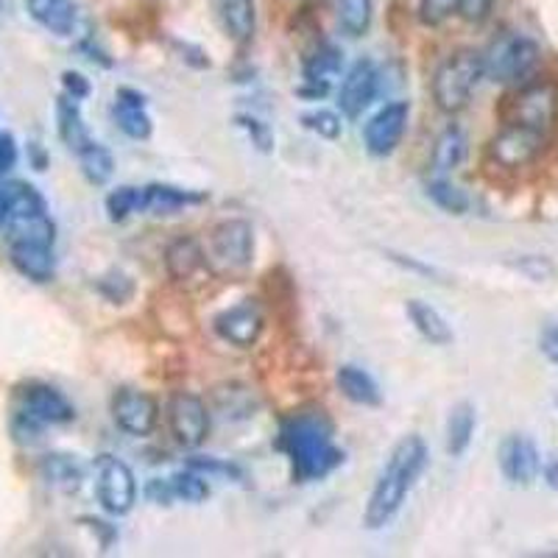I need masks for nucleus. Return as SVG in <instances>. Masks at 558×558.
<instances>
[{"instance_id":"43","label":"nucleus","mask_w":558,"mask_h":558,"mask_svg":"<svg viewBox=\"0 0 558 558\" xmlns=\"http://www.w3.org/2000/svg\"><path fill=\"white\" fill-rule=\"evenodd\" d=\"M191 470L202 472V475H223V477H241V470H238L235 463H221L216 461V458H193L191 463H187Z\"/></svg>"},{"instance_id":"14","label":"nucleus","mask_w":558,"mask_h":558,"mask_svg":"<svg viewBox=\"0 0 558 558\" xmlns=\"http://www.w3.org/2000/svg\"><path fill=\"white\" fill-rule=\"evenodd\" d=\"M112 418L123 433L137 438L151 436L159 422V405L151 393L137 388H121L112 397Z\"/></svg>"},{"instance_id":"12","label":"nucleus","mask_w":558,"mask_h":558,"mask_svg":"<svg viewBox=\"0 0 558 558\" xmlns=\"http://www.w3.org/2000/svg\"><path fill=\"white\" fill-rule=\"evenodd\" d=\"M213 330L218 338L238 349H252L254 343L260 341L263 330H266V316L263 307L254 299H243L238 305L227 307L213 318Z\"/></svg>"},{"instance_id":"23","label":"nucleus","mask_w":558,"mask_h":558,"mask_svg":"<svg viewBox=\"0 0 558 558\" xmlns=\"http://www.w3.org/2000/svg\"><path fill=\"white\" fill-rule=\"evenodd\" d=\"M39 477L57 492L64 495H73L78 492V486L84 483V466L78 463L76 456H68V452H48V456L39 458Z\"/></svg>"},{"instance_id":"16","label":"nucleus","mask_w":558,"mask_h":558,"mask_svg":"<svg viewBox=\"0 0 558 558\" xmlns=\"http://www.w3.org/2000/svg\"><path fill=\"white\" fill-rule=\"evenodd\" d=\"M343 53L332 43H318L302 62V76L305 84L299 87V96L305 98H324L330 84L341 76Z\"/></svg>"},{"instance_id":"28","label":"nucleus","mask_w":558,"mask_h":558,"mask_svg":"<svg viewBox=\"0 0 558 558\" xmlns=\"http://www.w3.org/2000/svg\"><path fill=\"white\" fill-rule=\"evenodd\" d=\"M9 243H57V223L51 221L48 209L45 213H26V216H12L7 223Z\"/></svg>"},{"instance_id":"13","label":"nucleus","mask_w":558,"mask_h":558,"mask_svg":"<svg viewBox=\"0 0 558 558\" xmlns=\"http://www.w3.org/2000/svg\"><path fill=\"white\" fill-rule=\"evenodd\" d=\"M380 93V70L372 59H357L352 68L343 73L341 87H338V107L349 121H355L372 107V101Z\"/></svg>"},{"instance_id":"4","label":"nucleus","mask_w":558,"mask_h":558,"mask_svg":"<svg viewBox=\"0 0 558 558\" xmlns=\"http://www.w3.org/2000/svg\"><path fill=\"white\" fill-rule=\"evenodd\" d=\"M483 76H486L483 53L472 51V48H458V51H452L445 62L438 64L436 73H433V101H436V107L441 109V112L458 114L461 109L470 107L472 96H475V89Z\"/></svg>"},{"instance_id":"42","label":"nucleus","mask_w":558,"mask_h":558,"mask_svg":"<svg viewBox=\"0 0 558 558\" xmlns=\"http://www.w3.org/2000/svg\"><path fill=\"white\" fill-rule=\"evenodd\" d=\"M20 159L17 140H14L12 132H0V179L9 177L14 171Z\"/></svg>"},{"instance_id":"45","label":"nucleus","mask_w":558,"mask_h":558,"mask_svg":"<svg viewBox=\"0 0 558 558\" xmlns=\"http://www.w3.org/2000/svg\"><path fill=\"white\" fill-rule=\"evenodd\" d=\"M62 89H64V96L84 101V98H89V93H93V84H89V78H84L82 73H76V70H64Z\"/></svg>"},{"instance_id":"41","label":"nucleus","mask_w":558,"mask_h":558,"mask_svg":"<svg viewBox=\"0 0 558 558\" xmlns=\"http://www.w3.org/2000/svg\"><path fill=\"white\" fill-rule=\"evenodd\" d=\"M492 9H495V0H461V3H458V14H461L466 23H472V26L486 23V20L492 17Z\"/></svg>"},{"instance_id":"3","label":"nucleus","mask_w":558,"mask_h":558,"mask_svg":"<svg viewBox=\"0 0 558 558\" xmlns=\"http://www.w3.org/2000/svg\"><path fill=\"white\" fill-rule=\"evenodd\" d=\"M73 418H76L73 402L51 383L26 380L14 388L9 430L17 445H34L48 427L70 425Z\"/></svg>"},{"instance_id":"24","label":"nucleus","mask_w":558,"mask_h":558,"mask_svg":"<svg viewBox=\"0 0 558 558\" xmlns=\"http://www.w3.org/2000/svg\"><path fill=\"white\" fill-rule=\"evenodd\" d=\"M466 154H470V140H466V132L458 126H447L445 132L438 134L436 143H433V151H430L433 173H436V177L452 173L456 168H461Z\"/></svg>"},{"instance_id":"19","label":"nucleus","mask_w":558,"mask_h":558,"mask_svg":"<svg viewBox=\"0 0 558 558\" xmlns=\"http://www.w3.org/2000/svg\"><path fill=\"white\" fill-rule=\"evenodd\" d=\"M9 260L14 271L37 286H45L57 277V254H53V246H45V243H9Z\"/></svg>"},{"instance_id":"29","label":"nucleus","mask_w":558,"mask_h":558,"mask_svg":"<svg viewBox=\"0 0 558 558\" xmlns=\"http://www.w3.org/2000/svg\"><path fill=\"white\" fill-rule=\"evenodd\" d=\"M477 430V411L472 402H458L447 416V452L452 458L466 456Z\"/></svg>"},{"instance_id":"44","label":"nucleus","mask_w":558,"mask_h":558,"mask_svg":"<svg viewBox=\"0 0 558 558\" xmlns=\"http://www.w3.org/2000/svg\"><path fill=\"white\" fill-rule=\"evenodd\" d=\"M143 495H146L148 502L154 506H171L177 500V492H173V483L171 481H159V477H151L143 488Z\"/></svg>"},{"instance_id":"10","label":"nucleus","mask_w":558,"mask_h":558,"mask_svg":"<svg viewBox=\"0 0 558 558\" xmlns=\"http://www.w3.org/2000/svg\"><path fill=\"white\" fill-rule=\"evenodd\" d=\"M168 425L177 445L184 450H198L209 433V408L202 397L187 391L173 393L168 402Z\"/></svg>"},{"instance_id":"9","label":"nucleus","mask_w":558,"mask_h":558,"mask_svg":"<svg viewBox=\"0 0 558 558\" xmlns=\"http://www.w3.org/2000/svg\"><path fill=\"white\" fill-rule=\"evenodd\" d=\"M547 134L536 129L520 126V123H502L500 132L488 140V159L502 171H520L533 166L545 154Z\"/></svg>"},{"instance_id":"5","label":"nucleus","mask_w":558,"mask_h":558,"mask_svg":"<svg viewBox=\"0 0 558 558\" xmlns=\"http://www.w3.org/2000/svg\"><path fill=\"white\" fill-rule=\"evenodd\" d=\"M542 64L539 43L527 34H500L483 53L486 76L497 84H527Z\"/></svg>"},{"instance_id":"17","label":"nucleus","mask_w":558,"mask_h":558,"mask_svg":"<svg viewBox=\"0 0 558 558\" xmlns=\"http://www.w3.org/2000/svg\"><path fill=\"white\" fill-rule=\"evenodd\" d=\"M166 271L177 286H193L204 274H213L207 260V248L191 235L173 238L166 246Z\"/></svg>"},{"instance_id":"20","label":"nucleus","mask_w":558,"mask_h":558,"mask_svg":"<svg viewBox=\"0 0 558 558\" xmlns=\"http://www.w3.org/2000/svg\"><path fill=\"white\" fill-rule=\"evenodd\" d=\"M26 9L37 26L57 34V37L73 34L78 23L76 0H26Z\"/></svg>"},{"instance_id":"11","label":"nucleus","mask_w":558,"mask_h":558,"mask_svg":"<svg viewBox=\"0 0 558 558\" xmlns=\"http://www.w3.org/2000/svg\"><path fill=\"white\" fill-rule=\"evenodd\" d=\"M408 121H411V107L408 101H391L383 109H377L368 118L366 129H363V143L372 157H388L397 151V146L405 137Z\"/></svg>"},{"instance_id":"33","label":"nucleus","mask_w":558,"mask_h":558,"mask_svg":"<svg viewBox=\"0 0 558 558\" xmlns=\"http://www.w3.org/2000/svg\"><path fill=\"white\" fill-rule=\"evenodd\" d=\"M134 213H143V187L123 184L107 196V216L112 223H123Z\"/></svg>"},{"instance_id":"50","label":"nucleus","mask_w":558,"mask_h":558,"mask_svg":"<svg viewBox=\"0 0 558 558\" xmlns=\"http://www.w3.org/2000/svg\"><path fill=\"white\" fill-rule=\"evenodd\" d=\"M542 475H545V483L553 488V492H558V456H553L550 461L542 466Z\"/></svg>"},{"instance_id":"32","label":"nucleus","mask_w":558,"mask_h":558,"mask_svg":"<svg viewBox=\"0 0 558 558\" xmlns=\"http://www.w3.org/2000/svg\"><path fill=\"white\" fill-rule=\"evenodd\" d=\"M375 3L372 0H338V23L349 37H363L372 28Z\"/></svg>"},{"instance_id":"8","label":"nucleus","mask_w":558,"mask_h":558,"mask_svg":"<svg viewBox=\"0 0 558 558\" xmlns=\"http://www.w3.org/2000/svg\"><path fill=\"white\" fill-rule=\"evenodd\" d=\"M93 472H96V497L104 511L112 517L132 514L137 502V477L132 466L114 456H98Z\"/></svg>"},{"instance_id":"18","label":"nucleus","mask_w":558,"mask_h":558,"mask_svg":"<svg viewBox=\"0 0 558 558\" xmlns=\"http://www.w3.org/2000/svg\"><path fill=\"white\" fill-rule=\"evenodd\" d=\"M112 118L126 137L148 140L154 132L151 114L146 109V96L132 87H118L112 104Z\"/></svg>"},{"instance_id":"2","label":"nucleus","mask_w":558,"mask_h":558,"mask_svg":"<svg viewBox=\"0 0 558 558\" xmlns=\"http://www.w3.org/2000/svg\"><path fill=\"white\" fill-rule=\"evenodd\" d=\"M427 466V445L422 436H402L393 445L391 456L386 458V466L377 475L375 488L368 495L366 511H363V525L368 531H380L391 525L393 517L400 514L408 495L413 492L416 481Z\"/></svg>"},{"instance_id":"49","label":"nucleus","mask_w":558,"mask_h":558,"mask_svg":"<svg viewBox=\"0 0 558 558\" xmlns=\"http://www.w3.org/2000/svg\"><path fill=\"white\" fill-rule=\"evenodd\" d=\"M12 218V196H9L7 184H0V229L7 227Z\"/></svg>"},{"instance_id":"21","label":"nucleus","mask_w":558,"mask_h":558,"mask_svg":"<svg viewBox=\"0 0 558 558\" xmlns=\"http://www.w3.org/2000/svg\"><path fill=\"white\" fill-rule=\"evenodd\" d=\"M202 202H207V193L184 191L177 184H146L143 187V213H151V216H171V213Z\"/></svg>"},{"instance_id":"27","label":"nucleus","mask_w":558,"mask_h":558,"mask_svg":"<svg viewBox=\"0 0 558 558\" xmlns=\"http://www.w3.org/2000/svg\"><path fill=\"white\" fill-rule=\"evenodd\" d=\"M57 132H59V140H62L64 146H68L73 154L82 151L89 140H93L87 132V123H84V114H82V107H78V101L76 98L64 96V93L57 98Z\"/></svg>"},{"instance_id":"34","label":"nucleus","mask_w":558,"mask_h":558,"mask_svg":"<svg viewBox=\"0 0 558 558\" xmlns=\"http://www.w3.org/2000/svg\"><path fill=\"white\" fill-rule=\"evenodd\" d=\"M173 483V492H177V500H184V502H193V506H198V502H204L209 497V483H207V475H202V472L196 470H182L177 472V475L171 477Z\"/></svg>"},{"instance_id":"6","label":"nucleus","mask_w":558,"mask_h":558,"mask_svg":"<svg viewBox=\"0 0 558 558\" xmlns=\"http://www.w3.org/2000/svg\"><path fill=\"white\" fill-rule=\"evenodd\" d=\"M207 260L213 274L238 277L254 260V229L243 218H227L216 223L207 238Z\"/></svg>"},{"instance_id":"37","label":"nucleus","mask_w":558,"mask_h":558,"mask_svg":"<svg viewBox=\"0 0 558 558\" xmlns=\"http://www.w3.org/2000/svg\"><path fill=\"white\" fill-rule=\"evenodd\" d=\"M302 123H305V129H311L313 134H318L324 140H338L343 132L341 114L332 112V109H313V112L302 114Z\"/></svg>"},{"instance_id":"22","label":"nucleus","mask_w":558,"mask_h":558,"mask_svg":"<svg viewBox=\"0 0 558 558\" xmlns=\"http://www.w3.org/2000/svg\"><path fill=\"white\" fill-rule=\"evenodd\" d=\"M405 313L411 318L413 330L425 338L427 343H433V347H450L456 341V332H452L450 322L436 307L422 302V299H408Z\"/></svg>"},{"instance_id":"31","label":"nucleus","mask_w":558,"mask_h":558,"mask_svg":"<svg viewBox=\"0 0 558 558\" xmlns=\"http://www.w3.org/2000/svg\"><path fill=\"white\" fill-rule=\"evenodd\" d=\"M425 191H427V198H430L438 209L450 213V216H463V213H470V204H472L470 196H466L458 184H452L450 179L445 177L430 179V182L425 184Z\"/></svg>"},{"instance_id":"39","label":"nucleus","mask_w":558,"mask_h":558,"mask_svg":"<svg viewBox=\"0 0 558 558\" xmlns=\"http://www.w3.org/2000/svg\"><path fill=\"white\" fill-rule=\"evenodd\" d=\"M458 3L461 0H418V17L430 28L445 26L452 14H458Z\"/></svg>"},{"instance_id":"48","label":"nucleus","mask_w":558,"mask_h":558,"mask_svg":"<svg viewBox=\"0 0 558 558\" xmlns=\"http://www.w3.org/2000/svg\"><path fill=\"white\" fill-rule=\"evenodd\" d=\"M28 159H32L34 171H45L48 168V151L39 143H28Z\"/></svg>"},{"instance_id":"40","label":"nucleus","mask_w":558,"mask_h":558,"mask_svg":"<svg viewBox=\"0 0 558 558\" xmlns=\"http://www.w3.org/2000/svg\"><path fill=\"white\" fill-rule=\"evenodd\" d=\"M235 123L243 129V132L248 134V140H252V146H257V148H260V151H271V148H274V134H271V129L266 126V123L257 121V118H252V114H238Z\"/></svg>"},{"instance_id":"26","label":"nucleus","mask_w":558,"mask_h":558,"mask_svg":"<svg viewBox=\"0 0 558 558\" xmlns=\"http://www.w3.org/2000/svg\"><path fill=\"white\" fill-rule=\"evenodd\" d=\"M216 12L221 17V26L238 45L252 43L254 28H257V12L254 0H216Z\"/></svg>"},{"instance_id":"25","label":"nucleus","mask_w":558,"mask_h":558,"mask_svg":"<svg viewBox=\"0 0 558 558\" xmlns=\"http://www.w3.org/2000/svg\"><path fill=\"white\" fill-rule=\"evenodd\" d=\"M336 383H338V391H341L349 402H355V405L377 408L383 402L380 386H377V380L368 375L366 368L347 363V366L338 368Z\"/></svg>"},{"instance_id":"46","label":"nucleus","mask_w":558,"mask_h":558,"mask_svg":"<svg viewBox=\"0 0 558 558\" xmlns=\"http://www.w3.org/2000/svg\"><path fill=\"white\" fill-rule=\"evenodd\" d=\"M539 349L553 366H558V324H547L539 332Z\"/></svg>"},{"instance_id":"30","label":"nucleus","mask_w":558,"mask_h":558,"mask_svg":"<svg viewBox=\"0 0 558 558\" xmlns=\"http://www.w3.org/2000/svg\"><path fill=\"white\" fill-rule=\"evenodd\" d=\"M76 159H78V168H82L84 179H87L89 184L101 187V184H107L109 179H112V173H114L112 151H109L107 146H101V143H96V140H89L87 146L76 154Z\"/></svg>"},{"instance_id":"36","label":"nucleus","mask_w":558,"mask_h":558,"mask_svg":"<svg viewBox=\"0 0 558 558\" xmlns=\"http://www.w3.org/2000/svg\"><path fill=\"white\" fill-rule=\"evenodd\" d=\"M96 288L107 302H112V305H126L129 299L134 296L132 277H126L123 271L104 274V277L96 282Z\"/></svg>"},{"instance_id":"38","label":"nucleus","mask_w":558,"mask_h":558,"mask_svg":"<svg viewBox=\"0 0 558 558\" xmlns=\"http://www.w3.org/2000/svg\"><path fill=\"white\" fill-rule=\"evenodd\" d=\"M511 268H517L522 277L533 279V282H547V279L556 277V263L550 257H542V254H525L520 260H511Z\"/></svg>"},{"instance_id":"35","label":"nucleus","mask_w":558,"mask_h":558,"mask_svg":"<svg viewBox=\"0 0 558 558\" xmlns=\"http://www.w3.org/2000/svg\"><path fill=\"white\" fill-rule=\"evenodd\" d=\"M9 196H12V216H26V213H45L48 204H45L43 193L28 182H9L7 184Z\"/></svg>"},{"instance_id":"7","label":"nucleus","mask_w":558,"mask_h":558,"mask_svg":"<svg viewBox=\"0 0 558 558\" xmlns=\"http://www.w3.org/2000/svg\"><path fill=\"white\" fill-rule=\"evenodd\" d=\"M502 123H520L550 137L558 123V87L550 82H527L506 98Z\"/></svg>"},{"instance_id":"1","label":"nucleus","mask_w":558,"mask_h":558,"mask_svg":"<svg viewBox=\"0 0 558 558\" xmlns=\"http://www.w3.org/2000/svg\"><path fill=\"white\" fill-rule=\"evenodd\" d=\"M277 447L288 456L299 483L322 481L343 463V452L332 438V422L316 408H305L282 418Z\"/></svg>"},{"instance_id":"15","label":"nucleus","mask_w":558,"mask_h":558,"mask_svg":"<svg viewBox=\"0 0 558 558\" xmlns=\"http://www.w3.org/2000/svg\"><path fill=\"white\" fill-rule=\"evenodd\" d=\"M497 461H500V472L506 475V481L514 486H531L542 472L539 447L531 436H522V433H511L508 438H502Z\"/></svg>"},{"instance_id":"47","label":"nucleus","mask_w":558,"mask_h":558,"mask_svg":"<svg viewBox=\"0 0 558 558\" xmlns=\"http://www.w3.org/2000/svg\"><path fill=\"white\" fill-rule=\"evenodd\" d=\"M89 527H93V533H98V536H104V550H107L109 545H112L114 539H118V531H114L109 522H101V520H84Z\"/></svg>"}]
</instances>
